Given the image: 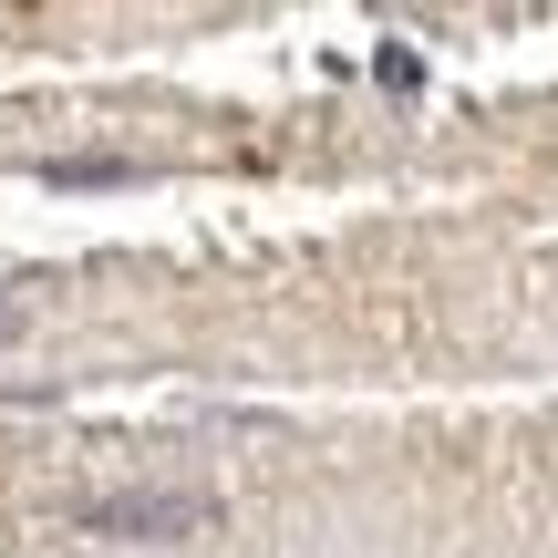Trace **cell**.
Returning <instances> with one entry per match:
<instances>
[{"mask_svg":"<svg viewBox=\"0 0 558 558\" xmlns=\"http://www.w3.org/2000/svg\"><path fill=\"white\" fill-rule=\"evenodd\" d=\"M73 527L83 538H207L218 497L207 486H114V497H83Z\"/></svg>","mask_w":558,"mask_h":558,"instance_id":"obj_1","label":"cell"},{"mask_svg":"<svg viewBox=\"0 0 558 558\" xmlns=\"http://www.w3.org/2000/svg\"><path fill=\"white\" fill-rule=\"evenodd\" d=\"M11 331H21V300H0V341H11Z\"/></svg>","mask_w":558,"mask_h":558,"instance_id":"obj_2","label":"cell"}]
</instances>
